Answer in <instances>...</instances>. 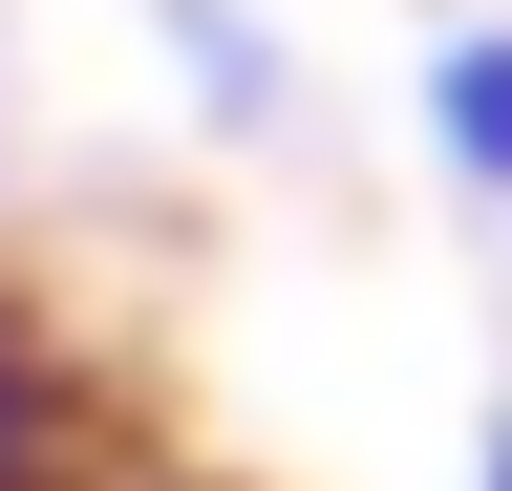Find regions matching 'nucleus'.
<instances>
[{
  "label": "nucleus",
  "mask_w": 512,
  "mask_h": 491,
  "mask_svg": "<svg viewBox=\"0 0 512 491\" xmlns=\"http://www.w3.org/2000/svg\"><path fill=\"white\" fill-rule=\"evenodd\" d=\"M0 491H150V406L107 385V342L64 299L0 278Z\"/></svg>",
  "instance_id": "f257e3e1"
},
{
  "label": "nucleus",
  "mask_w": 512,
  "mask_h": 491,
  "mask_svg": "<svg viewBox=\"0 0 512 491\" xmlns=\"http://www.w3.org/2000/svg\"><path fill=\"white\" fill-rule=\"evenodd\" d=\"M406 107H427L448 214H491V235H512V22H448L427 65H406Z\"/></svg>",
  "instance_id": "f03ea898"
},
{
  "label": "nucleus",
  "mask_w": 512,
  "mask_h": 491,
  "mask_svg": "<svg viewBox=\"0 0 512 491\" xmlns=\"http://www.w3.org/2000/svg\"><path fill=\"white\" fill-rule=\"evenodd\" d=\"M150 43H171V86H192V129H299V65H278V22L256 0H150Z\"/></svg>",
  "instance_id": "7ed1b4c3"
},
{
  "label": "nucleus",
  "mask_w": 512,
  "mask_h": 491,
  "mask_svg": "<svg viewBox=\"0 0 512 491\" xmlns=\"http://www.w3.org/2000/svg\"><path fill=\"white\" fill-rule=\"evenodd\" d=\"M491 491H512V427H491Z\"/></svg>",
  "instance_id": "20e7f679"
}]
</instances>
